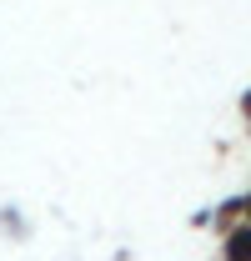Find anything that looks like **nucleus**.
I'll return each mask as SVG.
<instances>
[{
    "mask_svg": "<svg viewBox=\"0 0 251 261\" xmlns=\"http://www.w3.org/2000/svg\"><path fill=\"white\" fill-rule=\"evenodd\" d=\"M226 251H231V261H251V231H236L226 241Z\"/></svg>",
    "mask_w": 251,
    "mask_h": 261,
    "instance_id": "1",
    "label": "nucleus"
},
{
    "mask_svg": "<svg viewBox=\"0 0 251 261\" xmlns=\"http://www.w3.org/2000/svg\"><path fill=\"white\" fill-rule=\"evenodd\" d=\"M246 211H251V201H246Z\"/></svg>",
    "mask_w": 251,
    "mask_h": 261,
    "instance_id": "2",
    "label": "nucleus"
}]
</instances>
